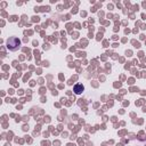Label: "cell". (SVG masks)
<instances>
[{
  "label": "cell",
  "instance_id": "obj_1",
  "mask_svg": "<svg viewBox=\"0 0 146 146\" xmlns=\"http://www.w3.org/2000/svg\"><path fill=\"white\" fill-rule=\"evenodd\" d=\"M19 44H21V41L15 38V36H11L10 39H8L7 41V48L10 49V50H16L19 48Z\"/></svg>",
  "mask_w": 146,
  "mask_h": 146
},
{
  "label": "cell",
  "instance_id": "obj_2",
  "mask_svg": "<svg viewBox=\"0 0 146 146\" xmlns=\"http://www.w3.org/2000/svg\"><path fill=\"white\" fill-rule=\"evenodd\" d=\"M83 86L82 84H76L75 87H74V92L76 94V95H79V94H81L82 91H83Z\"/></svg>",
  "mask_w": 146,
  "mask_h": 146
}]
</instances>
